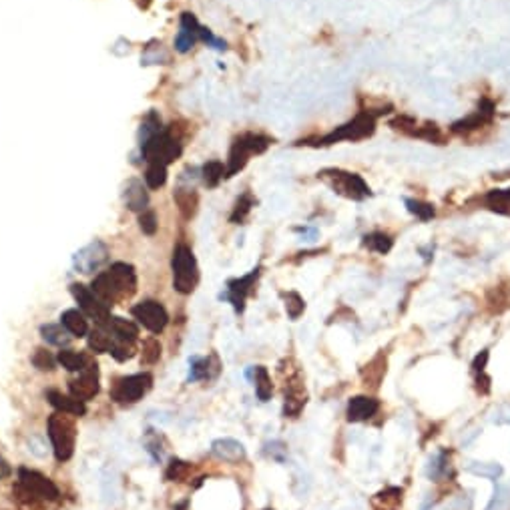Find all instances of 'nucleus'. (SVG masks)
<instances>
[{
    "label": "nucleus",
    "instance_id": "nucleus-1",
    "mask_svg": "<svg viewBox=\"0 0 510 510\" xmlns=\"http://www.w3.org/2000/svg\"><path fill=\"white\" fill-rule=\"evenodd\" d=\"M90 289L105 301L111 308L113 303L125 298H131L137 292V276L133 265L113 264L111 269L101 271L95 280Z\"/></svg>",
    "mask_w": 510,
    "mask_h": 510
},
{
    "label": "nucleus",
    "instance_id": "nucleus-2",
    "mask_svg": "<svg viewBox=\"0 0 510 510\" xmlns=\"http://www.w3.org/2000/svg\"><path fill=\"white\" fill-rule=\"evenodd\" d=\"M49 438L53 444L54 456L58 462H67L74 454L77 444V426L74 416L67 412H56L49 418Z\"/></svg>",
    "mask_w": 510,
    "mask_h": 510
},
{
    "label": "nucleus",
    "instance_id": "nucleus-3",
    "mask_svg": "<svg viewBox=\"0 0 510 510\" xmlns=\"http://www.w3.org/2000/svg\"><path fill=\"white\" fill-rule=\"evenodd\" d=\"M173 287L179 294H191L199 283V269L193 251L185 244H179L173 251Z\"/></svg>",
    "mask_w": 510,
    "mask_h": 510
},
{
    "label": "nucleus",
    "instance_id": "nucleus-4",
    "mask_svg": "<svg viewBox=\"0 0 510 510\" xmlns=\"http://www.w3.org/2000/svg\"><path fill=\"white\" fill-rule=\"evenodd\" d=\"M143 157L149 163H161L169 165L181 155V143L177 137H173V131H159L147 143L141 145Z\"/></svg>",
    "mask_w": 510,
    "mask_h": 510
},
{
    "label": "nucleus",
    "instance_id": "nucleus-5",
    "mask_svg": "<svg viewBox=\"0 0 510 510\" xmlns=\"http://www.w3.org/2000/svg\"><path fill=\"white\" fill-rule=\"evenodd\" d=\"M153 384V376L149 372L143 374H135V376H127L121 378L113 390H111V398L119 404H135L139 402L143 396L149 392V388Z\"/></svg>",
    "mask_w": 510,
    "mask_h": 510
},
{
    "label": "nucleus",
    "instance_id": "nucleus-6",
    "mask_svg": "<svg viewBox=\"0 0 510 510\" xmlns=\"http://www.w3.org/2000/svg\"><path fill=\"white\" fill-rule=\"evenodd\" d=\"M71 292L74 299L79 301V308L81 312L90 319L97 321V326H105L111 317V308L106 305L103 299L99 298L90 287L83 285V283H72Z\"/></svg>",
    "mask_w": 510,
    "mask_h": 510
},
{
    "label": "nucleus",
    "instance_id": "nucleus-7",
    "mask_svg": "<svg viewBox=\"0 0 510 510\" xmlns=\"http://www.w3.org/2000/svg\"><path fill=\"white\" fill-rule=\"evenodd\" d=\"M267 145H269V141L265 137H260V135H244V137H239L237 141L233 143V147L229 151L228 177L235 175L239 169H244L249 155L264 153Z\"/></svg>",
    "mask_w": 510,
    "mask_h": 510
},
{
    "label": "nucleus",
    "instance_id": "nucleus-8",
    "mask_svg": "<svg viewBox=\"0 0 510 510\" xmlns=\"http://www.w3.org/2000/svg\"><path fill=\"white\" fill-rule=\"evenodd\" d=\"M18 480H20V488L26 493V496L40 498V500H56L58 498V488L54 486L53 480L38 475L36 470L20 468Z\"/></svg>",
    "mask_w": 510,
    "mask_h": 510
},
{
    "label": "nucleus",
    "instance_id": "nucleus-9",
    "mask_svg": "<svg viewBox=\"0 0 510 510\" xmlns=\"http://www.w3.org/2000/svg\"><path fill=\"white\" fill-rule=\"evenodd\" d=\"M133 317L141 324L143 328H147L153 334L163 332L165 326H167V321H169L167 310L159 301H153V299H147V301L137 303L133 308Z\"/></svg>",
    "mask_w": 510,
    "mask_h": 510
},
{
    "label": "nucleus",
    "instance_id": "nucleus-10",
    "mask_svg": "<svg viewBox=\"0 0 510 510\" xmlns=\"http://www.w3.org/2000/svg\"><path fill=\"white\" fill-rule=\"evenodd\" d=\"M109 260V249L103 241H93L87 247H83L81 251L74 253L72 257V265L79 273H93L97 269H101V265Z\"/></svg>",
    "mask_w": 510,
    "mask_h": 510
},
{
    "label": "nucleus",
    "instance_id": "nucleus-11",
    "mask_svg": "<svg viewBox=\"0 0 510 510\" xmlns=\"http://www.w3.org/2000/svg\"><path fill=\"white\" fill-rule=\"evenodd\" d=\"M71 396L81 402H88L99 394V368L95 362H90L83 372H79V378L69 382Z\"/></svg>",
    "mask_w": 510,
    "mask_h": 510
},
{
    "label": "nucleus",
    "instance_id": "nucleus-12",
    "mask_svg": "<svg viewBox=\"0 0 510 510\" xmlns=\"http://www.w3.org/2000/svg\"><path fill=\"white\" fill-rule=\"evenodd\" d=\"M260 273H262V269H260V267H255L253 271H249V273L244 276V278H239V280H231V282L228 283V294H225V296H221V298H225L228 301H231L237 314H241V312H244L247 296L253 292V285H255V282H257Z\"/></svg>",
    "mask_w": 510,
    "mask_h": 510
},
{
    "label": "nucleus",
    "instance_id": "nucleus-13",
    "mask_svg": "<svg viewBox=\"0 0 510 510\" xmlns=\"http://www.w3.org/2000/svg\"><path fill=\"white\" fill-rule=\"evenodd\" d=\"M334 173V189L340 195H346L350 199H364L369 195V187L364 183V179L353 173H342V171H332Z\"/></svg>",
    "mask_w": 510,
    "mask_h": 510
},
{
    "label": "nucleus",
    "instance_id": "nucleus-14",
    "mask_svg": "<svg viewBox=\"0 0 510 510\" xmlns=\"http://www.w3.org/2000/svg\"><path fill=\"white\" fill-rule=\"evenodd\" d=\"M201 31L203 26H199V22L195 20L193 15L185 13L181 17V31L175 38V49L179 53H187L193 49V45L201 38Z\"/></svg>",
    "mask_w": 510,
    "mask_h": 510
},
{
    "label": "nucleus",
    "instance_id": "nucleus-15",
    "mask_svg": "<svg viewBox=\"0 0 510 510\" xmlns=\"http://www.w3.org/2000/svg\"><path fill=\"white\" fill-rule=\"evenodd\" d=\"M103 328L113 335L115 342L129 344V346H133L137 342V335H139L137 326L133 321H129V319H123V317H109V321Z\"/></svg>",
    "mask_w": 510,
    "mask_h": 510
},
{
    "label": "nucleus",
    "instance_id": "nucleus-16",
    "mask_svg": "<svg viewBox=\"0 0 510 510\" xmlns=\"http://www.w3.org/2000/svg\"><path fill=\"white\" fill-rule=\"evenodd\" d=\"M305 390H303V384L301 380H289V384L285 386V406H283V414L285 418H298V414L303 410L305 406Z\"/></svg>",
    "mask_w": 510,
    "mask_h": 510
},
{
    "label": "nucleus",
    "instance_id": "nucleus-17",
    "mask_svg": "<svg viewBox=\"0 0 510 510\" xmlns=\"http://www.w3.org/2000/svg\"><path fill=\"white\" fill-rule=\"evenodd\" d=\"M380 410V402L369 396H356L348 402V420L350 422H364L372 418Z\"/></svg>",
    "mask_w": 510,
    "mask_h": 510
},
{
    "label": "nucleus",
    "instance_id": "nucleus-18",
    "mask_svg": "<svg viewBox=\"0 0 510 510\" xmlns=\"http://www.w3.org/2000/svg\"><path fill=\"white\" fill-rule=\"evenodd\" d=\"M47 398H49V402L56 408V412H67V414H71L74 418H81V416L87 414V406H85V402L77 400L74 396H67V394H61V392H56V390H49V392H47Z\"/></svg>",
    "mask_w": 510,
    "mask_h": 510
},
{
    "label": "nucleus",
    "instance_id": "nucleus-19",
    "mask_svg": "<svg viewBox=\"0 0 510 510\" xmlns=\"http://www.w3.org/2000/svg\"><path fill=\"white\" fill-rule=\"evenodd\" d=\"M212 452L225 462H241L246 458V448L241 442L233 438H219L212 444Z\"/></svg>",
    "mask_w": 510,
    "mask_h": 510
},
{
    "label": "nucleus",
    "instance_id": "nucleus-20",
    "mask_svg": "<svg viewBox=\"0 0 510 510\" xmlns=\"http://www.w3.org/2000/svg\"><path fill=\"white\" fill-rule=\"evenodd\" d=\"M125 203L131 212H145L149 205V195L145 191L141 181L131 179L125 187Z\"/></svg>",
    "mask_w": 510,
    "mask_h": 510
},
{
    "label": "nucleus",
    "instance_id": "nucleus-21",
    "mask_svg": "<svg viewBox=\"0 0 510 510\" xmlns=\"http://www.w3.org/2000/svg\"><path fill=\"white\" fill-rule=\"evenodd\" d=\"M61 324L67 328V332L72 337H83L88 334V324L87 316L81 312V310H67L63 316H61Z\"/></svg>",
    "mask_w": 510,
    "mask_h": 510
},
{
    "label": "nucleus",
    "instance_id": "nucleus-22",
    "mask_svg": "<svg viewBox=\"0 0 510 510\" xmlns=\"http://www.w3.org/2000/svg\"><path fill=\"white\" fill-rule=\"evenodd\" d=\"M115 346V340L113 335L106 332L103 326H97L90 334H88V348L95 353H111Z\"/></svg>",
    "mask_w": 510,
    "mask_h": 510
},
{
    "label": "nucleus",
    "instance_id": "nucleus-23",
    "mask_svg": "<svg viewBox=\"0 0 510 510\" xmlns=\"http://www.w3.org/2000/svg\"><path fill=\"white\" fill-rule=\"evenodd\" d=\"M400 502H402V488H396V486L376 494L374 500H372V504H374L376 510H398Z\"/></svg>",
    "mask_w": 510,
    "mask_h": 510
},
{
    "label": "nucleus",
    "instance_id": "nucleus-24",
    "mask_svg": "<svg viewBox=\"0 0 510 510\" xmlns=\"http://www.w3.org/2000/svg\"><path fill=\"white\" fill-rule=\"evenodd\" d=\"M56 362L69 372H83L90 364L88 356L81 352H72V350H61L56 356Z\"/></svg>",
    "mask_w": 510,
    "mask_h": 510
},
{
    "label": "nucleus",
    "instance_id": "nucleus-25",
    "mask_svg": "<svg viewBox=\"0 0 510 510\" xmlns=\"http://www.w3.org/2000/svg\"><path fill=\"white\" fill-rule=\"evenodd\" d=\"M40 334H42V340H45L47 344H53V346H58V348L67 346V344L72 340V335L67 332L65 326H54V324L42 326V328H40Z\"/></svg>",
    "mask_w": 510,
    "mask_h": 510
},
{
    "label": "nucleus",
    "instance_id": "nucleus-26",
    "mask_svg": "<svg viewBox=\"0 0 510 510\" xmlns=\"http://www.w3.org/2000/svg\"><path fill=\"white\" fill-rule=\"evenodd\" d=\"M255 372V378H253V384H255V394L262 402H267L271 398V392H273V386H271V378L267 374V369L264 366H257L253 368Z\"/></svg>",
    "mask_w": 510,
    "mask_h": 510
},
{
    "label": "nucleus",
    "instance_id": "nucleus-27",
    "mask_svg": "<svg viewBox=\"0 0 510 510\" xmlns=\"http://www.w3.org/2000/svg\"><path fill=\"white\" fill-rule=\"evenodd\" d=\"M167 181V165L161 163H149L147 171H145V183L149 189H159L163 187Z\"/></svg>",
    "mask_w": 510,
    "mask_h": 510
},
{
    "label": "nucleus",
    "instance_id": "nucleus-28",
    "mask_svg": "<svg viewBox=\"0 0 510 510\" xmlns=\"http://www.w3.org/2000/svg\"><path fill=\"white\" fill-rule=\"evenodd\" d=\"M468 472H472L475 476L496 480L498 476L502 475V466L496 464V462H470L468 464Z\"/></svg>",
    "mask_w": 510,
    "mask_h": 510
},
{
    "label": "nucleus",
    "instance_id": "nucleus-29",
    "mask_svg": "<svg viewBox=\"0 0 510 510\" xmlns=\"http://www.w3.org/2000/svg\"><path fill=\"white\" fill-rule=\"evenodd\" d=\"M488 207L496 213L502 215H510V189H500V191H493L486 197Z\"/></svg>",
    "mask_w": 510,
    "mask_h": 510
},
{
    "label": "nucleus",
    "instance_id": "nucleus-30",
    "mask_svg": "<svg viewBox=\"0 0 510 510\" xmlns=\"http://www.w3.org/2000/svg\"><path fill=\"white\" fill-rule=\"evenodd\" d=\"M175 201L185 217H191V215H193L195 205H197V197H195V193L191 189H177Z\"/></svg>",
    "mask_w": 510,
    "mask_h": 510
},
{
    "label": "nucleus",
    "instance_id": "nucleus-31",
    "mask_svg": "<svg viewBox=\"0 0 510 510\" xmlns=\"http://www.w3.org/2000/svg\"><path fill=\"white\" fill-rule=\"evenodd\" d=\"M364 246L384 255V253H388L392 249V239H390V235H386V233H369V235L364 237Z\"/></svg>",
    "mask_w": 510,
    "mask_h": 510
},
{
    "label": "nucleus",
    "instance_id": "nucleus-32",
    "mask_svg": "<svg viewBox=\"0 0 510 510\" xmlns=\"http://www.w3.org/2000/svg\"><path fill=\"white\" fill-rule=\"evenodd\" d=\"M212 360L213 358H193L191 360V372H189V380H203V378H212Z\"/></svg>",
    "mask_w": 510,
    "mask_h": 510
},
{
    "label": "nucleus",
    "instance_id": "nucleus-33",
    "mask_svg": "<svg viewBox=\"0 0 510 510\" xmlns=\"http://www.w3.org/2000/svg\"><path fill=\"white\" fill-rule=\"evenodd\" d=\"M223 173H228L225 167H223L219 161H212V163H207V165L203 167V181H205L209 187H215V185L225 177Z\"/></svg>",
    "mask_w": 510,
    "mask_h": 510
},
{
    "label": "nucleus",
    "instance_id": "nucleus-34",
    "mask_svg": "<svg viewBox=\"0 0 510 510\" xmlns=\"http://www.w3.org/2000/svg\"><path fill=\"white\" fill-rule=\"evenodd\" d=\"M510 507V488L504 484H496L494 496L486 510H509Z\"/></svg>",
    "mask_w": 510,
    "mask_h": 510
},
{
    "label": "nucleus",
    "instance_id": "nucleus-35",
    "mask_svg": "<svg viewBox=\"0 0 510 510\" xmlns=\"http://www.w3.org/2000/svg\"><path fill=\"white\" fill-rule=\"evenodd\" d=\"M283 298H285V310H287L289 317H292V319H298V317L303 314V310H305V301H303L301 296L296 294V292L283 294Z\"/></svg>",
    "mask_w": 510,
    "mask_h": 510
},
{
    "label": "nucleus",
    "instance_id": "nucleus-36",
    "mask_svg": "<svg viewBox=\"0 0 510 510\" xmlns=\"http://www.w3.org/2000/svg\"><path fill=\"white\" fill-rule=\"evenodd\" d=\"M406 205H408V212L412 215H416L420 221H428L434 217V207L430 203H422V201H414V199H406Z\"/></svg>",
    "mask_w": 510,
    "mask_h": 510
},
{
    "label": "nucleus",
    "instance_id": "nucleus-37",
    "mask_svg": "<svg viewBox=\"0 0 510 510\" xmlns=\"http://www.w3.org/2000/svg\"><path fill=\"white\" fill-rule=\"evenodd\" d=\"M33 364H35L36 369L40 372H53L56 368V360H54L51 353L42 348H38L35 353H33Z\"/></svg>",
    "mask_w": 510,
    "mask_h": 510
},
{
    "label": "nucleus",
    "instance_id": "nucleus-38",
    "mask_svg": "<svg viewBox=\"0 0 510 510\" xmlns=\"http://www.w3.org/2000/svg\"><path fill=\"white\" fill-rule=\"evenodd\" d=\"M251 205H253L251 195L246 193L244 197H239V201H237L235 209H233V213H231V221H233V223H241V221H244V219L247 217V213L251 212Z\"/></svg>",
    "mask_w": 510,
    "mask_h": 510
},
{
    "label": "nucleus",
    "instance_id": "nucleus-39",
    "mask_svg": "<svg viewBox=\"0 0 510 510\" xmlns=\"http://www.w3.org/2000/svg\"><path fill=\"white\" fill-rule=\"evenodd\" d=\"M159 358H161V344L159 340L151 337L143 344V364H155Z\"/></svg>",
    "mask_w": 510,
    "mask_h": 510
},
{
    "label": "nucleus",
    "instance_id": "nucleus-40",
    "mask_svg": "<svg viewBox=\"0 0 510 510\" xmlns=\"http://www.w3.org/2000/svg\"><path fill=\"white\" fill-rule=\"evenodd\" d=\"M139 225H141V231L143 233H147V235H153L155 231H157L159 223H157V215L155 212H149V209H145L141 213V217H139Z\"/></svg>",
    "mask_w": 510,
    "mask_h": 510
},
{
    "label": "nucleus",
    "instance_id": "nucleus-41",
    "mask_svg": "<svg viewBox=\"0 0 510 510\" xmlns=\"http://www.w3.org/2000/svg\"><path fill=\"white\" fill-rule=\"evenodd\" d=\"M191 466L187 462H181V460H173L169 464V470H167V478L169 480H183L185 476L189 475Z\"/></svg>",
    "mask_w": 510,
    "mask_h": 510
},
{
    "label": "nucleus",
    "instance_id": "nucleus-42",
    "mask_svg": "<svg viewBox=\"0 0 510 510\" xmlns=\"http://www.w3.org/2000/svg\"><path fill=\"white\" fill-rule=\"evenodd\" d=\"M267 452H269V456L276 458L278 462H283V458H285V452H287V448L283 446L282 442H271V444H267Z\"/></svg>",
    "mask_w": 510,
    "mask_h": 510
},
{
    "label": "nucleus",
    "instance_id": "nucleus-43",
    "mask_svg": "<svg viewBox=\"0 0 510 510\" xmlns=\"http://www.w3.org/2000/svg\"><path fill=\"white\" fill-rule=\"evenodd\" d=\"M486 362H488V350H482V352L478 353V356L475 358V362H472V368H475L476 374L484 372V368H486Z\"/></svg>",
    "mask_w": 510,
    "mask_h": 510
},
{
    "label": "nucleus",
    "instance_id": "nucleus-44",
    "mask_svg": "<svg viewBox=\"0 0 510 510\" xmlns=\"http://www.w3.org/2000/svg\"><path fill=\"white\" fill-rule=\"evenodd\" d=\"M13 475V468H10V464L4 460V458L0 456V480L2 478H8V476Z\"/></svg>",
    "mask_w": 510,
    "mask_h": 510
},
{
    "label": "nucleus",
    "instance_id": "nucleus-45",
    "mask_svg": "<svg viewBox=\"0 0 510 510\" xmlns=\"http://www.w3.org/2000/svg\"><path fill=\"white\" fill-rule=\"evenodd\" d=\"M504 412H509V418H504V422H510V406L509 408H504Z\"/></svg>",
    "mask_w": 510,
    "mask_h": 510
},
{
    "label": "nucleus",
    "instance_id": "nucleus-46",
    "mask_svg": "<svg viewBox=\"0 0 510 510\" xmlns=\"http://www.w3.org/2000/svg\"><path fill=\"white\" fill-rule=\"evenodd\" d=\"M267 510H269V509H267Z\"/></svg>",
    "mask_w": 510,
    "mask_h": 510
}]
</instances>
